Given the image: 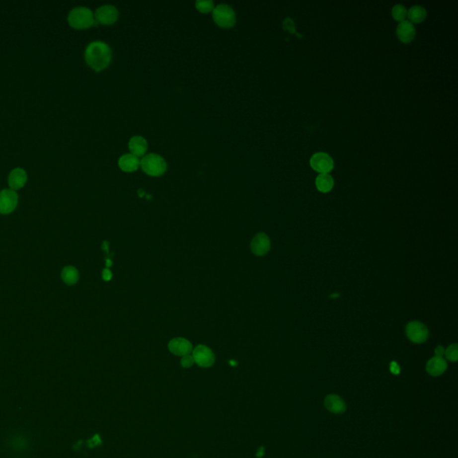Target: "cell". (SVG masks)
I'll return each instance as SVG.
<instances>
[{
    "label": "cell",
    "mask_w": 458,
    "mask_h": 458,
    "mask_svg": "<svg viewBox=\"0 0 458 458\" xmlns=\"http://www.w3.org/2000/svg\"><path fill=\"white\" fill-rule=\"evenodd\" d=\"M84 59L90 68L96 72H100L109 66L112 59V51L106 42L92 41L86 48Z\"/></svg>",
    "instance_id": "obj_1"
},
{
    "label": "cell",
    "mask_w": 458,
    "mask_h": 458,
    "mask_svg": "<svg viewBox=\"0 0 458 458\" xmlns=\"http://www.w3.org/2000/svg\"><path fill=\"white\" fill-rule=\"evenodd\" d=\"M68 21L69 25L76 30L88 29L97 24L94 14L86 6H77L73 8L69 12Z\"/></svg>",
    "instance_id": "obj_2"
},
{
    "label": "cell",
    "mask_w": 458,
    "mask_h": 458,
    "mask_svg": "<svg viewBox=\"0 0 458 458\" xmlns=\"http://www.w3.org/2000/svg\"><path fill=\"white\" fill-rule=\"evenodd\" d=\"M141 166L147 175L159 176L166 172V162L160 155L150 153L141 159Z\"/></svg>",
    "instance_id": "obj_3"
},
{
    "label": "cell",
    "mask_w": 458,
    "mask_h": 458,
    "mask_svg": "<svg viewBox=\"0 0 458 458\" xmlns=\"http://www.w3.org/2000/svg\"><path fill=\"white\" fill-rule=\"evenodd\" d=\"M212 17L214 22L222 28L233 27L236 23L234 10L227 4H220L215 6L212 11Z\"/></svg>",
    "instance_id": "obj_4"
},
{
    "label": "cell",
    "mask_w": 458,
    "mask_h": 458,
    "mask_svg": "<svg viewBox=\"0 0 458 458\" xmlns=\"http://www.w3.org/2000/svg\"><path fill=\"white\" fill-rule=\"evenodd\" d=\"M310 165L319 174H329L334 168V160L328 153H317L310 157Z\"/></svg>",
    "instance_id": "obj_5"
},
{
    "label": "cell",
    "mask_w": 458,
    "mask_h": 458,
    "mask_svg": "<svg viewBox=\"0 0 458 458\" xmlns=\"http://www.w3.org/2000/svg\"><path fill=\"white\" fill-rule=\"evenodd\" d=\"M405 333L409 339L415 344L424 343L429 337L428 328L420 321L409 322L405 328Z\"/></svg>",
    "instance_id": "obj_6"
},
{
    "label": "cell",
    "mask_w": 458,
    "mask_h": 458,
    "mask_svg": "<svg viewBox=\"0 0 458 458\" xmlns=\"http://www.w3.org/2000/svg\"><path fill=\"white\" fill-rule=\"evenodd\" d=\"M193 357L194 363L203 367L208 368L215 363V355L213 351L204 345H199L193 350Z\"/></svg>",
    "instance_id": "obj_7"
},
{
    "label": "cell",
    "mask_w": 458,
    "mask_h": 458,
    "mask_svg": "<svg viewBox=\"0 0 458 458\" xmlns=\"http://www.w3.org/2000/svg\"><path fill=\"white\" fill-rule=\"evenodd\" d=\"M18 204V194L14 190L4 189L0 191V214H9Z\"/></svg>",
    "instance_id": "obj_8"
},
{
    "label": "cell",
    "mask_w": 458,
    "mask_h": 458,
    "mask_svg": "<svg viewBox=\"0 0 458 458\" xmlns=\"http://www.w3.org/2000/svg\"><path fill=\"white\" fill-rule=\"evenodd\" d=\"M118 15L119 13L116 6L112 5H101L95 12V21L97 24L108 25L117 22Z\"/></svg>",
    "instance_id": "obj_9"
},
{
    "label": "cell",
    "mask_w": 458,
    "mask_h": 458,
    "mask_svg": "<svg viewBox=\"0 0 458 458\" xmlns=\"http://www.w3.org/2000/svg\"><path fill=\"white\" fill-rule=\"evenodd\" d=\"M168 349L173 355L184 356L193 352V346L191 342L184 337H175L168 343Z\"/></svg>",
    "instance_id": "obj_10"
},
{
    "label": "cell",
    "mask_w": 458,
    "mask_h": 458,
    "mask_svg": "<svg viewBox=\"0 0 458 458\" xmlns=\"http://www.w3.org/2000/svg\"><path fill=\"white\" fill-rule=\"evenodd\" d=\"M252 253L257 256H263L270 250V240L264 233L257 234L251 243Z\"/></svg>",
    "instance_id": "obj_11"
},
{
    "label": "cell",
    "mask_w": 458,
    "mask_h": 458,
    "mask_svg": "<svg viewBox=\"0 0 458 458\" xmlns=\"http://www.w3.org/2000/svg\"><path fill=\"white\" fill-rule=\"evenodd\" d=\"M416 34V30L413 23L405 20L401 22L396 28V35L401 42L404 44H408L413 41Z\"/></svg>",
    "instance_id": "obj_12"
},
{
    "label": "cell",
    "mask_w": 458,
    "mask_h": 458,
    "mask_svg": "<svg viewBox=\"0 0 458 458\" xmlns=\"http://www.w3.org/2000/svg\"><path fill=\"white\" fill-rule=\"evenodd\" d=\"M28 175L26 171L21 167H16L10 172L8 175V185L11 190H19L23 188L27 182Z\"/></svg>",
    "instance_id": "obj_13"
},
{
    "label": "cell",
    "mask_w": 458,
    "mask_h": 458,
    "mask_svg": "<svg viewBox=\"0 0 458 458\" xmlns=\"http://www.w3.org/2000/svg\"><path fill=\"white\" fill-rule=\"evenodd\" d=\"M324 405L330 413L341 414L346 411V403L339 395H328L324 400Z\"/></svg>",
    "instance_id": "obj_14"
},
{
    "label": "cell",
    "mask_w": 458,
    "mask_h": 458,
    "mask_svg": "<svg viewBox=\"0 0 458 458\" xmlns=\"http://www.w3.org/2000/svg\"><path fill=\"white\" fill-rule=\"evenodd\" d=\"M448 364L443 357L435 356L428 361L426 364L427 373L433 377H438L446 372Z\"/></svg>",
    "instance_id": "obj_15"
},
{
    "label": "cell",
    "mask_w": 458,
    "mask_h": 458,
    "mask_svg": "<svg viewBox=\"0 0 458 458\" xmlns=\"http://www.w3.org/2000/svg\"><path fill=\"white\" fill-rule=\"evenodd\" d=\"M131 153L136 157H142L148 150V143L145 138L140 135L133 136L128 144Z\"/></svg>",
    "instance_id": "obj_16"
},
{
    "label": "cell",
    "mask_w": 458,
    "mask_h": 458,
    "mask_svg": "<svg viewBox=\"0 0 458 458\" xmlns=\"http://www.w3.org/2000/svg\"><path fill=\"white\" fill-rule=\"evenodd\" d=\"M118 166L125 172H134L139 168L141 160L139 157H136L134 154L128 153L119 157Z\"/></svg>",
    "instance_id": "obj_17"
},
{
    "label": "cell",
    "mask_w": 458,
    "mask_h": 458,
    "mask_svg": "<svg viewBox=\"0 0 458 458\" xmlns=\"http://www.w3.org/2000/svg\"><path fill=\"white\" fill-rule=\"evenodd\" d=\"M315 185L320 193H328L334 186V179L329 174H319L315 179Z\"/></svg>",
    "instance_id": "obj_18"
},
{
    "label": "cell",
    "mask_w": 458,
    "mask_h": 458,
    "mask_svg": "<svg viewBox=\"0 0 458 458\" xmlns=\"http://www.w3.org/2000/svg\"><path fill=\"white\" fill-rule=\"evenodd\" d=\"M427 16V11L422 5H413L407 12L409 22L420 23L423 22Z\"/></svg>",
    "instance_id": "obj_19"
},
{
    "label": "cell",
    "mask_w": 458,
    "mask_h": 458,
    "mask_svg": "<svg viewBox=\"0 0 458 458\" xmlns=\"http://www.w3.org/2000/svg\"><path fill=\"white\" fill-rule=\"evenodd\" d=\"M61 278L63 279L64 282L68 285H75L77 283L79 280V272L78 270L73 267V266H68L64 268L61 273Z\"/></svg>",
    "instance_id": "obj_20"
},
{
    "label": "cell",
    "mask_w": 458,
    "mask_h": 458,
    "mask_svg": "<svg viewBox=\"0 0 458 458\" xmlns=\"http://www.w3.org/2000/svg\"><path fill=\"white\" fill-rule=\"evenodd\" d=\"M407 12L408 10L406 9V7L403 5H395L393 6L392 8V17L395 19V21L397 22H404L405 21V19L407 18Z\"/></svg>",
    "instance_id": "obj_21"
},
{
    "label": "cell",
    "mask_w": 458,
    "mask_h": 458,
    "mask_svg": "<svg viewBox=\"0 0 458 458\" xmlns=\"http://www.w3.org/2000/svg\"><path fill=\"white\" fill-rule=\"evenodd\" d=\"M195 6L202 13H210L215 7L213 1L211 0H197L195 2Z\"/></svg>",
    "instance_id": "obj_22"
},
{
    "label": "cell",
    "mask_w": 458,
    "mask_h": 458,
    "mask_svg": "<svg viewBox=\"0 0 458 458\" xmlns=\"http://www.w3.org/2000/svg\"><path fill=\"white\" fill-rule=\"evenodd\" d=\"M445 355L447 359L451 361V362H457L458 359V346L457 344H453L449 346L446 350H445Z\"/></svg>",
    "instance_id": "obj_23"
},
{
    "label": "cell",
    "mask_w": 458,
    "mask_h": 458,
    "mask_svg": "<svg viewBox=\"0 0 458 458\" xmlns=\"http://www.w3.org/2000/svg\"><path fill=\"white\" fill-rule=\"evenodd\" d=\"M283 29L284 31H288L291 34H297L298 38H302V35L296 32V24L293 19L288 17L284 20Z\"/></svg>",
    "instance_id": "obj_24"
},
{
    "label": "cell",
    "mask_w": 458,
    "mask_h": 458,
    "mask_svg": "<svg viewBox=\"0 0 458 458\" xmlns=\"http://www.w3.org/2000/svg\"><path fill=\"white\" fill-rule=\"evenodd\" d=\"M193 364H194V360H193V355H184V356H182L181 365L184 368H190V367L193 366Z\"/></svg>",
    "instance_id": "obj_25"
},
{
    "label": "cell",
    "mask_w": 458,
    "mask_h": 458,
    "mask_svg": "<svg viewBox=\"0 0 458 458\" xmlns=\"http://www.w3.org/2000/svg\"><path fill=\"white\" fill-rule=\"evenodd\" d=\"M102 278H103L104 280L106 281H108L110 279H112V272L108 269H105V270L102 271Z\"/></svg>",
    "instance_id": "obj_26"
},
{
    "label": "cell",
    "mask_w": 458,
    "mask_h": 458,
    "mask_svg": "<svg viewBox=\"0 0 458 458\" xmlns=\"http://www.w3.org/2000/svg\"><path fill=\"white\" fill-rule=\"evenodd\" d=\"M390 371L391 373H394V374H398L400 373V368L399 366L397 365V364L395 362H392L390 364Z\"/></svg>",
    "instance_id": "obj_27"
},
{
    "label": "cell",
    "mask_w": 458,
    "mask_h": 458,
    "mask_svg": "<svg viewBox=\"0 0 458 458\" xmlns=\"http://www.w3.org/2000/svg\"><path fill=\"white\" fill-rule=\"evenodd\" d=\"M445 354V349L444 347H442L441 346H439L435 349V355L436 356L438 357H443V355Z\"/></svg>",
    "instance_id": "obj_28"
},
{
    "label": "cell",
    "mask_w": 458,
    "mask_h": 458,
    "mask_svg": "<svg viewBox=\"0 0 458 458\" xmlns=\"http://www.w3.org/2000/svg\"><path fill=\"white\" fill-rule=\"evenodd\" d=\"M263 449H264L263 448H261V449L259 450V452L257 454V457H258V458H261V457H262V455H263Z\"/></svg>",
    "instance_id": "obj_29"
},
{
    "label": "cell",
    "mask_w": 458,
    "mask_h": 458,
    "mask_svg": "<svg viewBox=\"0 0 458 458\" xmlns=\"http://www.w3.org/2000/svg\"><path fill=\"white\" fill-rule=\"evenodd\" d=\"M105 249L107 252H108V242H104L103 243V250Z\"/></svg>",
    "instance_id": "obj_30"
},
{
    "label": "cell",
    "mask_w": 458,
    "mask_h": 458,
    "mask_svg": "<svg viewBox=\"0 0 458 458\" xmlns=\"http://www.w3.org/2000/svg\"><path fill=\"white\" fill-rule=\"evenodd\" d=\"M111 265H112L111 261H110V260H107V266H108V267H110Z\"/></svg>",
    "instance_id": "obj_31"
}]
</instances>
